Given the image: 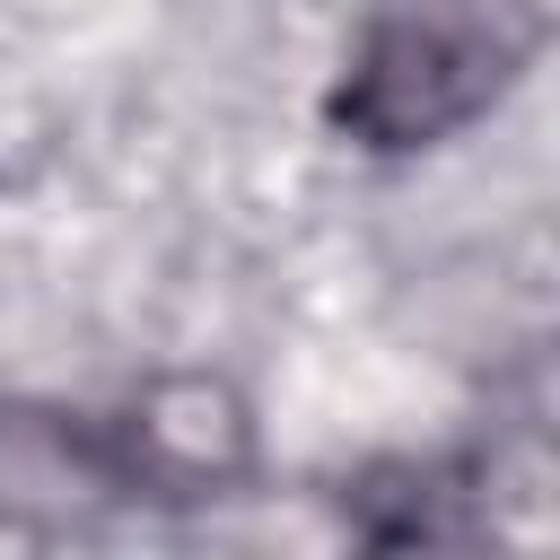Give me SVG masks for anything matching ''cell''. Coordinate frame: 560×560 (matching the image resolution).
Segmentation results:
<instances>
[{"label": "cell", "mask_w": 560, "mask_h": 560, "mask_svg": "<svg viewBox=\"0 0 560 560\" xmlns=\"http://www.w3.org/2000/svg\"><path fill=\"white\" fill-rule=\"evenodd\" d=\"M254 464V420L219 376H158L122 411L0 402V525L79 534L114 508H192Z\"/></svg>", "instance_id": "cell-1"}, {"label": "cell", "mask_w": 560, "mask_h": 560, "mask_svg": "<svg viewBox=\"0 0 560 560\" xmlns=\"http://www.w3.org/2000/svg\"><path fill=\"white\" fill-rule=\"evenodd\" d=\"M542 35V0H359L324 131L368 158L446 149L534 70Z\"/></svg>", "instance_id": "cell-2"}]
</instances>
